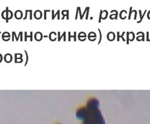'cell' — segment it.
<instances>
[{"mask_svg":"<svg viewBox=\"0 0 150 124\" xmlns=\"http://www.w3.org/2000/svg\"><path fill=\"white\" fill-rule=\"evenodd\" d=\"M86 107L90 111H93L99 109L100 107V101L97 98H91L87 101Z\"/></svg>","mask_w":150,"mask_h":124,"instance_id":"7a4b0ae2","label":"cell"},{"mask_svg":"<svg viewBox=\"0 0 150 124\" xmlns=\"http://www.w3.org/2000/svg\"><path fill=\"white\" fill-rule=\"evenodd\" d=\"M89 114H90V111L88 110V109L87 108L86 106H83V107H79L76 110V116L78 119L84 120L88 118Z\"/></svg>","mask_w":150,"mask_h":124,"instance_id":"3957f363","label":"cell"},{"mask_svg":"<svg viewBox=\"0 0 150 124\" xmlns=\"http://www.w3.org/2000/svg\"><path fill=\"white\" fill-rule=\"evenodd\" d=\"M84 120L87 121L90 124H106L105 119L100 108L93 111H90L88 118Z\"/></svg>","mask_w":150,"mask_h":124,"instance_id":"6da1fadb","label":"cell"},{"mask_svg":"<svg viewBox=\"0 0 150 124\" xmlns=\"http://www.w3.org/2000/svg\"><path fill=\"white\" fill-rule=\"evenodd\" d=\"M58 124H60V123H58Z\"/></svg>","mask_w":150,"mask_h":124,"instance_id":"5b68a950","label":"cell"},{"mask_svg":"<svg viewBox=\"0 0 150 124\" xmlns=\"http://www.w3.org/2000/svg\"><path fill=\"white\" fill-rule=\"evenodd\" d=\"M82 124H90V123H88L87 121H85V120H83V122L82 123Z\"/></svg>","mask_w":150,"mask_h":124,"instance_id":"277c9868","label":"cell"}]
</instances>
